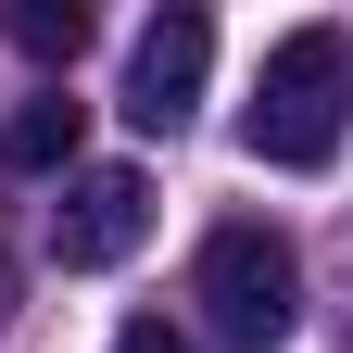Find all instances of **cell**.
I'll return each mask as SVG.
<instances>
[{"label": "cell", "mask_w": 353, "mask_h": 353, "mask_svg": "<svg viewBox=\"0 0 353 353\" xmlns=\"http://www.w3.org/2000/svg\"><path fill=\"white\" fill-rule=\"evenodd\" d=\"M0 38H13V51H38V63H76V51H88V13H76V0H13V13H0Z\"/></svg>", "instance_id": "obj_6"}, {"label": "cell", "mask_w": 353, "mask_h": 353, "mask_svg": "<svg viewBox=\"0 0 353 353\" xmlns=\"http://www.w3.org/2000/svg\"><path fill=\"white\" fill-rule=\"evenodd\" d=\"M114 353H202L190 328H164V316H139V328H114Z\"/></svg>", "instance_id": "obj_7"}, {"label": "cell", "mask_w": 353, "mask_h": 353, "mask_svg": "<svg viewBox=\"0 0 353 353\" xmlns=\"http://www.w3.org/2000/svg\"><path fill=\"white\" fill-rule=\"evenodd\" d=\"M202 316H214V341H240V353H265V341H290L303 328V252L278 240V228H214L202 240Z\"/></svg>", "instance_id": "obj_2"}, {"label": "cell", "mask_w": 353, "mask_h": 353, "mask_svg": "<svg viewBox=\"0 0 353 353\" xmlns=\"http://www.w3.org/2000/svg\"><path fill=\"white\" fill-rule=\"evenodd\" d=\"M341 126H353V38L341 26H290L265 51L252 101H240V152L278 164V176H316V164H341Z\"/></svg>", "instance_id": "obj_1"}, {"label": "cell", "mask_w": 353, "mask_h": 353, "mask_svg": "<svg viewBox=\"0 0 353 353\" xmlns=\"http://www.w3.org/2000/svg\"><path fill=\"white\" fill-rule=\"evenodd\" d=\"M76 139H88V101H63V88H38V101L0 114V164L13 176H76Z\"/></svg>", "instance_id": "obj_5"}, {"label": "cell", "mask_w": 353, "mask_h": 353, "mask_svg": "<svg viewBox=\"0 0 353 353\" xmlns=\"http://www.w3.org/2000/svg\"><path fill=\"white\" fill-rule=\"evenodd\" d=\"M202 76H214V13H152L139 26V51H126V126L139 139H176V126L202 114Z\"/></svg>", "instance_id": "obj_3"}, {"label": "cell", "mask_w": 353, "mask_h": 353, "mask_svg": "<svg viewBox=\"0 0 353 353\" xmlns=\"http://www.w3.org/2000/svg\"><path fill=\"white\" fill-rule=\"evenodd\" d=\"M139 240H152V176L139 164H76L63 202H51V265L88 278V265H126Z\"/></svg>", "instance_id": "obj_4"}]
</instances>
